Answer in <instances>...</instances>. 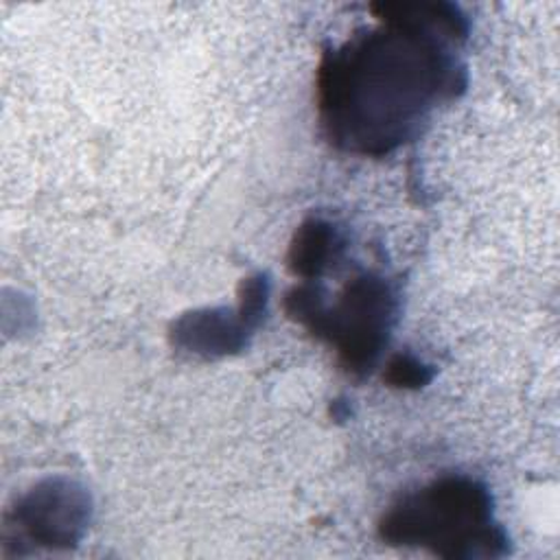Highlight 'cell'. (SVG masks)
<instances>
[{"instance_id": "6", "label": "cell", "mask_w": 560, "mask_h": 560, "mask_svg": "<svg viewBox=\"0 0 560 560\" xmlns=\"http://www.w3.org/2000/svg\"><path fill=\"white\" fill-rule=\"evenodd\" d=\"M431 376H433V370L411 354H394L387 361L385 374H383V378L392 387H411V389L427 385Z\"/></svg>"}, {"instance_id": "5", "label": "cell", "mask_w": 560, "mask_h": 560, "mask_svg": "<svg viewBox=\"0 0 560 560\" xmlns=\"http://www.w3.org/2000/svg\"><path fill=\"white\" fill-rule=\"evenodd\" d=\"M221 311H206L192 313L184 317L175 326V339L184 341L195 352L212 354V352H228L243 343V322H234L232 317H219Z\"/></svg>"}, {"instance_id": "2", "label": "cell", "mask_w": 560, "mask_h": 560, "mask_svg": "<svg viewBox=\"0 0 560 560\" xmlns=\"http://www.w3.org/2000/svg\"><path fill=\"white\" fill-rule=\"evenodd\" d=\"M389 545L427 547L442 558H494L508 551L492 521L488 488L464 475L440 477L394 503L378 525Z\"/></svg>"}, {"instance_id": "4", "label": "cell", "mask_w": 560, "mask_h": 560, "mask_svg": "<svg viewBox=\"0 0 560 560\" xmlns=\"http://www.w3.org/2000/svg\"><path fill=\"white\" fill-rule=\"evenodd\" d=\"M343 238L339 230L319 217L306 219L293 234V241L289 245L287 265L289 269L304 278V280H317L335 260L341 256Z\"/></svg>"}, {"instance_id": "1", "label": "cell", "mask_w": 560, "mask_h": 560, "mask_svg": "<svg viewBox=\"0 0 560 560\" xmlns=\"http://www.w3.org/2000/svg\"><path fill=\"white\" fill-rule=\"evenodd\" d=\"M381 22L324 52L317 109L326 138L350 153L385 155L407 142L427 114L466 88L455 46L468 22L446 2H378Z\"/></svg>"}, {"instance_id": "3", "label": "cell", "mask_w": 560, "mask_h": 560, "mask_svg": "<svg viewBox=\"0 0 560 560\" xmlns=\"http://www.w3.org/2000/svg\"><path fill=\"white\" fill-rule=\"evenodd\" d=\"M396 293L385 278L365 271L346 282L339 300L315 308L302 326L335 346L348 374L365 376L387 346L396 319Z\"/></svg>"}]
</instances>
